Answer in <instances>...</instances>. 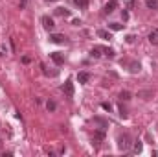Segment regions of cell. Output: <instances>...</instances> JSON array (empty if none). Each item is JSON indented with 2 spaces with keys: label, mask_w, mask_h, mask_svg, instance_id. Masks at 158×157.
Listing matches in <instances>:
<instances>
[{
  "label": "cell",
  "mask_w": 158,
  "mask_h": 157,
  "mask_svg": "<svg viewBox=\"0 0 158 157\" xmlns=\"http://www.w3.org/2000/svg\"><path fill=\"white\" fill-rule=\"evenodd\" d=\"M99 52H101V48H98V46H96V48H92V52H90V56H92V57H99V56H101Z\"/></svg>",
  "instance_id": "cell-15"
},
{
  "label": "cell",
  "mask_w": 158,
  "mask_h": 157,
  "mask_svg": "<svg viewBox=\"0 0 158 157\" xmlns=\"http://www.w3.org/2000/svg\"><path fill=\"white\" fill-rule=\"evenodd\" d=\"M109 28H110L112 32H119V30H123V24H118V22H110V24H109Z\"/></svg>",
  "instance_id": "cell-11"
},
{
  "label": "cell",
  "mask_w": 158,
  "mask_h": 157,
  "mask_svg": "<svg viewBox=\"0 0 158 157\" xmlns=\"http://www.w3.org/2000/svg\"><path fill=\"white\" fill-rule=\"evenodd\" d=\"M125 41H127V43H134V35H127Z\"/></svg>",
  "instance_id": "cell-23"
},
{
  "label": "cell",
  "mask_w": 158,
  "mask_h": 157,
  "mask_svg": "<svg viewBox=\"0 0 158 157\" xmlns=\"http://www.w3.org/2000/svg\"><path fill=\"white\" fill-rule=\"evenodd\" d=\"M98 35H99L101 39H105V41L112 39V34H110V32H107V30H98Z\"/></svg>",
  "instance_id": "cell-7"
},
{
  "label": "cell",
  "mask_w": 158,
  "mask_h": 157,
  "mask_svg": "<svg viewBox=\"0 0 158 157\" xmlns=\"http://www.w3.org/2000/svg\"><path fill=\"white\" fill-rule=\"evenodd\" d=\"M46 2H55V0H46Z\"/></svg>",
  "instance_id": "cell-24"
},
{
  "label": "cell",
  "mask_w": 158,
  "mask_h": 157,
  "mask_svg": "<svg viewBox=\"0 0 158 157\" xmlns=\"http://www.w3.org/2000/svg\"><path fill=\"white\" fill-rule=\"evenodd\" d=\"M103 137H105L103 131H96V133H94V141H98L96 144H99V141H103Z\"/></svg>",
  "instance_id": "cell-12"
},
{
  "label": "cell",
  "mask_w": 158,
  "mask_h": 157,
  "mask_svg": "<svg viewBox=\"0 0 158 157\" xmlns=\"http://www.w3.org/2000/svg\"><path fill=\"white\" fill-rule=\"evenodd\" d=\"M50 57H52V61H53L55 65H63V63H64V57H63L59 52H52V54H50Z\"/></svg>",
  "instance_id": "cell-5"
},
{
  "label": "cell",
  "mask_w": 158,
  "mask_h": 157,
  "mask_svg": "<svg viewBox=\"0 0 158 157\" xmlns=\"http://www.w3.org/2000/svg\"><path fill=\"white\" fill-rule=\"evenodd\" d=\"M40 22H42V26H44V30H48V32H53V28H55V24H53V20H52L50 17H42V19H40Z\"/></svg>",
  "instance_id": "cell-2"
},
{
  "label": "cell",
  "mask_w": 158,
  "mask_h": 157,
  "mask_svg": "<svg viewBox=\"0 0 158 157\" xmlns=\"http://www.w3.org/2000/svg\"><path fill=\"white\" fill-rule=\"evenodd\" d=\"M134 152H136V154H140V152H142V142H140V141H136V142H134Z\"/></svg>",
  "instance_id": "cell-18"
},
{
  "label": "cell",
  "mask_w": 158,
  "mask_h": 157,
  "mask_svg": "<svg viewBox=\"0 0 158 157\" xmlns=\"http://www.w3.org/2000/svg\"><path fill=\"white\" fill-rule=\"evenodd\" d=\"M116 7H118V2H116V0H110V2L105 4V13H114Z\"/></svg>",
  "instance_id": "cell-6"
},
{
  "label": "cell",
  "mask_w": 158,
  "mask_h": 157,
  "mask_svg": "<svg viewBox=\"0 0 158 157\" xmlns=\"http://www.w3.org/2000/svg\"><path fill=\"white\" fill-rule=\"evenodd\" d=\"M50 41L55 43V44H64V43H66V37L61 35V34H52V35H50Z\"/></svg>",
  "instance_id": "cell-3"
},
{
  "label": "cell",
  "mask_w": 158,
  "mask_h": 157,
  "mask_svg": "<svg viewBox=\"0 0 158 157\" xmlns=\"http://www.w3.org/2000/svg\"><path fill=\"white\" fill-rule=\"evenodd\" d=\"M74 4H76L77 7L83 9V7H86V6H88V0H74Z\"/></svg>",
  "instance_id": "cell-13"
},
{
  "label": "cell",
  "mask_w": 158,
  "mask_h": 157,
  "mask_svg": "<svg viewBox=\"0 0 158 157\" xmlns=\"http://www.w3.org/2000/svg\"><path fill=\"white\" fill-rule=\"evenodd\" d=\"M63 91H64V94H66V96H70V98H72V96H74V83L68 79V81L63 85Z\"/></svg>",
  "instance_id": "cell-4"
},
{
  "label": "cell",
  "mask_w": 158,
  "mask_h": 157,
  "mask_svg": "<svg viewBox=\"0 0 158 157\" xmlns=\"http://www.w3.org/2000/svg\"><path fill=\"white\" fill-rule=\"evenodd\" d=\"M149 41H151L153 44H158V28H156V30H153V32L149 34Z\"/></svg>",
  "instance_id": "cell-9"
},
{
  "label": "cell",
  "mask_w": 158,
  "mask_h": 157,
  "mask_svg": "<svg viewBox=\"0 0 158 157\" xmlns=\"http://www.w3.org/2000/svg\"><path fill=\"white\" fill-rule=\"evenodd\" d=\"M125 6H127V9H132L134 7V0H125Z\"/></svg>",
  "instance_id": "cell-19"
},
{
  "label": "cell",
  "mask_w": 158,
  "mask_h": 157,
  "mask_svg": "<svg viewBox=\"0 0 158 157\" xmlns=\"http://www.w3.org/2000/svg\"><path fill=\"white\" fill-rule=\"evenodd\" d=\"M57 15H61V17H70V11H66L64 7H57Z\"/></svg>",
  "instance_id": "cell-14"
},
{
  "label": "cell",
  "mask_w": 158,
  "mask_h": 157,
  "mask_svg": "<svg viewBox=\"0 0 158 157\" xmlns=\"http://www.w3.org/2000/svg\"><path fill=\"white\" fill-rule=\"evenodd\" d=\"M119 98H121V100H129V98H131V92H129V91H123V92L119 94Z\"/></svg>",
  "instance_id": "cell-17"
},
{
  "label": "cell",
  "mask_w": 158,
  "mask_h": 157,
  "mask_svg": "<svg viewBox=\"0 0 158 157\" xmlns=\"http://www.w3.org/2000/svg\"><path fill=\"white\" fill-rule=\"evenodd\" d=\"M145 6L149 9H158V0H145Z\"/></svg>",
  "instance_id": "cell-10"
},
{
  "label": "cell",
  "mask_w": 158,
  "mask_h": 157,
  "mask_svg": "<svg viewBox=\"0 0 158 157\" xmlns=\"http://www.w3.org/2000/svg\"><path fill=\"white\" fill-rule=\"evenodd\" d=\"M46 107H48L50 111H53V109H55V102H48V104H46Z\"/></svg>",
  "instance_id": "cell-20"
},
{
  "label": "cell",
  "mask_w": 158,
  "mask_h": 157,
  "mask_svg": "<svg viewBox=\"0 0 158 157\" xmlns=\"http://www.w3.org/2000/svg\"><path fill=\"white\" fill-rule=\"evenodd\" d=\"M121 17H123V22H127V20H129V13H127L125 9H123V13H121Z\"/></svg>",
  "instance_id": "cell-22"
},
{
  "label": "cell",
  "mask_w": 158,
  "mask_h": 157,
  "mask_svg": "<svg viewBox=\"0 0 158 157\" xmlns=\"http://www.w3.org/2000/svg\"><path fill=\"white\" fill-rule=\"evenodd\" d=\"M101 107H103V109H107V111H110V109H112V105H110V104H107V102H103V104H101Z\"/></svg>",
  "instance_id": "cell-21"
},
{
  "label": "cell",
  "mask_w": 158,
  "mask_h": 157,
  "mask_svg": "<svg viewBox=\"0 0 158 157\" xmlns=\"http://www.w3.org/2000/svg\"><path fill=\"white\" fill-rule=\"evenodd\" d=\"M103 52H105V56H109V57H114V50H112V48H103Z\"/></svg>",
  "instance_id": "cell-16"
},
{
  "label": "cell",
  "mask_w": 158,
  "mask_h": 157,
  "mask_svg": "<svg viewBox=\"0 0 158 157\" xmlns=\"http://www.w3.org/2000/svg\"><path fill=\"white\" fill-rule=\"evenodd\" d=\"M118 146H119V150H129V146H131V137L127 135V133H123V135H119L118 137Z\"/></svg>",
  "instance_id": "cell-1"
},
{
  "label": "cell",
  "mask_w": 158,
  "mask_h": 157,
  "mask_svg": "<svg viewBox=\"0 0 158 157\" xmlns=\"http://www.w3.org/2000/svg\"><path fill=\"white\" fill-rule=\"evenodd\" d=\"M88 79H90V74H88V72H79L77 74L79 83H88Z\"/></svg>",
  "instance_id": "cell-8"
}]
</instances>
